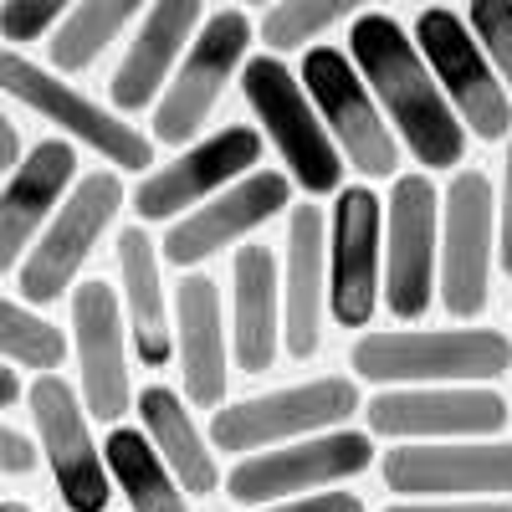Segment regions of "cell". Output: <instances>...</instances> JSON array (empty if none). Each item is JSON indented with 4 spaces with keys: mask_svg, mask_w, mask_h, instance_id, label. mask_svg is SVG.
Listing matches in <instances>:
<instances>
[{
    "mask_svg": "<svg viewBox=\"0 0 512 512\" xmlns=\"http://www.w3.org/2000/svg\"><path fill=\"white\" fill-rule=\"evenodd\" d=\"M379 477L405 502H507L512 446L507 441H410L384 451Z\"/></svg>",
    "mask_w": 512,
    "mask_h": 512,
    "instance_id": "cell-7",
    "label": "cell"
},
{
    "mask_svg": "<svg viewBox=\"0 0 512 512\" xmlns=\"http://www.w3.org/2000/svg\"><path fill=\"white\" fill-rule=\"evenodd\" d=\"M123 328H128L123 303L108 282L72 287V344H77V374H82V405L108 425H118L128 415V405H134Z\"/></svg>",
    "mask_w": 512,
    "mask_h": 512,
    "instance_id": "cell-19",
    "label": "cell"
},
{
    "mask_svg": "<svg viewBox=\"0 0 512 512\" xmlns=\"http://www.w3.org/2000/svg\"><path fill=\"white\" fill-rule=\"evenodd\" d=\"M16 400H21V379H16L6 364H0V410H11Z\"/></svg>",
    "mask_w": 512,
    "mask_h": 512,
    "instance_id": "cell-38",
    "label": "cell"
},
{
    "mask_svg": "<svg viewBox=\"0 0 512 512\" xmlns=\"http://www.w3.org/2000/svg\"><path fill=\"white\" fill-rule=\"evenodd\" d=\"M415 52L431 67L436 88L446 93L451 113L461 118V128L482 144H502L512 139V98L497 82L487 52L477 47L472 26L466 16L446 11V6H431L415 16Z\"/></svg>",
    "mask_w": 512,
    "mask_h": 512,
    "instance_id": "cell-5",
    "label": "cell"
},
{
    "mask_svg": "<svg viewBox=\"0 0 512 512\" xmlns=\"http://www.w3.org/2000/svg\"><path fill=\"white\" fill-rule=\"evenodd\" d=\"M205 21V6L200 0H159V6H149L139 16V31L134 41H128V52L113 72V113H144L149 103L164 98L169 88V77H175L180 57L190 52V41Z\"/></svg>",
    "mask_w": 512,
    "mask_h": 512,
    "instance_id": "cell-20",
    "label": "cell"
},
{
    "mask_svg": "<svg viewBox=\"0 0 512 512\" xmlns=\"http://www.w3.org/2000/svg\"><path fill=\"white\" fill-rule=\"evenodd\" d=\"M349 62L369 82V93L384 113V123L400 134V144L425 169H456L466 154V128L451 113L446 93L436 88L431 67L415 52V36L400 31L395 16L364 11L349 26Z\"/></svg>",
    "mask_w": 512,
    "mask_h": 512,
    "instance_id": "cell-1",
    "label": "cell"
},
{
    "mask_svg": "<svg viewBox=\"0 0 512 512\" xmlns=\"http://www.w3.org/2000/svg\"><path fill=\"white\" fill-rule=\"evenodd\" d=\"M384 303V200L369 185L338 190L328 216V313L364 328Z\"/></svg>",
    "mask_w": 512,
    "mask_h": 512,
    "instance_id": "cell-14",
    "label": "cell"
},
{
    "mask_svg": "<svg viewBox=\"0 0 512 512\" xmlns=\"http://www.w3.org/2000/svg\"><path fill=\"white\" fill-rule=\"evenodd\" d=\"M497 195L482 169H456L441 205V303L451 318H482L492 297Z\"/></svg>",
    "mask_w": 512,
    "mask_h": 512,
    "instance_id": "cell-12",
    "label": "cell"
},
{
    "mask_svg": "<svg viewBox=\"0 0 512 512\" xmlns=\"http://www.w3.org/2000/svg\"><path fill=\"white\" fill-rule=\"evenodd\" d=\"M359 410V384L349 374H323L308 384H287L272 395H251L210 415V446L221 451H272L323 431H344V420Z\"/></svg>",
    "mask_w": 512,
    "mask_h": 512,
    "instance_id": "cell-4",
    "label": "cell"
},
{
    "mask_svg": "<svg viewBox=\"0 0 512 512\" xmlns=\"http://www.w3.org/2000/svg\"><path fill=\"white\" fill-rule=\"evenodd\" d=\"M369 431L410 441H482L512 420L507 400L487 384H441V390H379L369 405Z\"/></svg>",
    "mask_w": 512,
    "mask_h": 512,
    "instance_id": "cell-17",
    "label": "cell"
},
{
    "mask_svg": "<svg viewBox=\"0 0 512 512\" xmlns=\"http://www.w3.org/2000/svg\"><path fill=\"white\" fill-rule=\"evenodd\" d=\"M282 349V272L267 246H236L231 262V354L241 374H267Z\"/></svg>",
    "mask_w": 512,
    "mask_h": 512,
    "instance_id": "cell-24",
    "label": "cell"
},
{
    "mask_svg": "<svg viewBox=\"0 0 512 512\" xmlns=\"http://www.w3.org/2000/svg\"><path fill=\"white\" fill-rule=\"evenodd\" d=\"M349 21V6H323V0H282L262 16V41L272 52H303L308 41Z\"/></svg>",
    "mask_w": 512,
    "mask_h": 512,
    "instance_id": "cell-30",
    "label": "cell"
},
{
    "mask_svg": "<svg viewBox=\"0 0 512 512\" xmlns=\"http://www.w3.org/2000/svg\"><path fill=\"white\" fill-rule=\"evenodd\" d=\"M256 512H364V502L354 492H313V497H292V502H272Z\"/></svg>",
    "mask_w": 512,
    "mask_h": 512,
    "instance_id": "cell-33",
    "label": "cell"
},
{
    "mask_svg": "<svg viewBox=\"0 0 512 512\" xmlns=\"http://www.w3.org/2000/svg\"><path fill=\"white\" fill-rule=\"evenodd\" d=\"M384 512H512V502H395Z\"/></svg>",
    "mask_w": 512,
    "mask_h": 512,
    "instance_id": "cell-36",
    "label": "cell"
},
{
    "mask_svg": "<svg viewBox=\"0 0 512 512\" xmlns=\"http://www.w3.org/2000/svg\"><path fill=\"white\" fill-rule=\"evenodd\" d=\"M497 256H502V272L512 277V149H507V169H502V200H497Z\"/></svg>",
    "mask_w": 512,
    "mask_h": 512,
    "instance_id": "cell-35",
    "label": "cell"
},
{
    "mask_svg": "<svg viewBox=\"0 0 512 512\" xmlns=\"http://www.w3.org/2000/svg\"><path fill=\"white\" fill-rule=\"evenodd\" d=\"M26 405L62 502L72 512H108V461L88 431V405L72 395V384L62 374H36Z\"/></svg>",
    "mask_w": 512,
    "mask_h": 512,
    "instance_id": "cell-16",
    "label": "cell"
},
{
    "mask_svg": "<svg viewBox=\"0 0 512 512\" xmlns=\"http://www.w3.org/2000/svg\"><path fill=\"white\" fill-rule=\"evenodd\" d=\"M328 308V221L318 205H292L287 216V267H282V344L297 364L323 349Z\"/></svg>",
    "mask_w": 512,
    "mask_h": 512,
    "instance_id": "cell-21",
    "label": "cell"
},
{
    "mask_svg": "<svg viewBox=\"0 0 512 512\" xmlns=\"http://www.w3.org/2000/svg\"><path fill=\"white\" fill-rule=\"evenodd\" d=\"M256 164H262V128L231 123L221 134L190 144L175 164L149 169L134 190V210H139V221H180L205 200L226 195L236 180L256 175Z\"/></svg>",
    "mask_w": 512,
    "mask_h": 512,
    "instance_id": "cell-13",
    "label": "cell"
},
{
    "mask_svg": "<svg viewBox=\"0 0 512 512\" xmlns=\"http://www.w3.org/2000/svg\"><path fill=\"white\" fill-rule=\"evenodd\" d=\"M349 364L379 390L487 384L512 369V338L497 328H390L364 333Z\"/></svg>",
    "mask_w": 512,
    "mask_h": 512,
    "instance_id": "cell-2",
    "label": "cell"
},
{
    "mask_svg": "<svg viewBox=\"0 0 512 512\" xmlns=\"http://www.w3.org/2000/svg\"><path fill=\"white\" fill-rule=\"evenodd\" d=\"M292 205V180L282 175V169H256V175L236 180L226 195L205 200L200 210H190V216H180L175 226H169V236L159 241V256L169 267H200L210 262L216 251L246 241L256 226H267L272 216H282V210Z\"/></svg>",
    "mask_w": 512,
    "mask_h": 512,
    "instance_id": "cell-18",
    "label": "cell"
},
{
    "mask_svg": "<svg viewBox=\"0 0 512 512\" xmlns=\"http://www.w3.org/2000/svg\"><path fill=\"white\" fill-rule=\"evenodd\" d=\"M0 359L36 369V374H52L67 359V338L47 318H36L21 303H11V297H0Z\"/></svg>",
    "mask_w": 512,
    "mask_h": 512,
    "instance_id": "cell-29",
    "label": "cell"
},
{
    "mask_svg": "<svg viewBox=\"0 0 512 512\" xmlns=\"http://www.w3.org/2000/svg\"><path fill=\"white\" fill-rule=\"evenodd\" d=\"M123 210V180L118 169H93L72 185V195L62 200V210L52 216V226L36 236V246L21 262V297L36 308L62 303V292L77 282L82 262L93 256L98 236L113 226V216Z\"/></svg>",
    "mask_w": 512,
    "mask_h": 512,
    "instance_id": "cell-11",
    "label": "cell"
},
{
    "mask_svg": "<svg viewBox=\"0 0 512 512\" xmlns=\"http://www.w3.org/2000/svg\"><path fill=\"white\" fill-rule=\"evenodd\" d=\"M21 164V134H16V123L0 113V169H16Z\"/></svg>",
    "mask_w": 512,
    "mask_h": 512,
    "instance_id": "cell-37",
    "label": "cell"
},
{
    "mask_svg": "<svg viewBox=\"0 0 512 512\" xmlns=\"http://www.w3.org/2000/svg\"><path fill=\"white\" fill-rule=\"evenodd\" d=\"M134 410L144 415V436L149 446L159 451V461L169 466V477H175L185 492L195 497H210L221 487V466H216V451L210 441L195 431V420L185 410V400L175 390H164V384H149V390L134 400Z\"/></svg>",
    "mask_w": 512,
    "mask_h": 512,
    "instance_id": "cell-26",
    "label": "cell"
},
{
    "mask_svg": "<svg viewBox=\"0 0 512 512\" xmlns=\"http://www.w3.org/2000/svg\"><path fill=\"white\" fill-rule=\"evenodd\" d=\"M374 466V441L364 431H323L292 446H272L241 456L226 472V497L251 502V507H272L292 497H313L323 487H338Z\"/></svg>",
    "mask_w": 512,
    "mask_h": 512,
    "instance_id": "cell-9",
    "label": "cell"
},
{
    "mask_svg": "<svg viewBox=\"0 0 512 512\" xmlns=\"http://www.w3.org/2000/svg\"><path fill=\"white\" fill-rule=\"evenodd\" d=\"M303 93L313 98L328 139L338 144L349 169H359L364 180H390L400 169V144L395 128L384 123L369 82L349 62V52L338 47H313L303 62Z\"/></svg>",
    "mask_w": 512,
    "mask_h": 512,
    "instance_id": "cell-6",
    "label": "cell"
},
{
    "mask_svg": "<svg viewBox=\"0 0 512 512\" xmlns=\"http://www.w3.org/2000/svg\"><path fill=\"white\" fill-rule=\"evenodd\" d=\"M0 512H31L26 502H0Z\"/></svg>",
    "mask_w": 512,
    "mask_h": 512,
    "instance_id": "cell-39",
    "label": "cell"
},
{
    "mask_svg": "<svg viewBox=\"0 0 512 512\" xmlns=\"http://www.w3.org/2000/svg\"><path fill=\"white\" fill-rule=\"evenodd\" d=\"M441 200L431 175H400L384 210V303L395 318H420L441 282Z\"/></svg>",
    "mask_w": 512,
    "mask_h": 512,
    "instance_id": "cell-15",
    "label": "cell"
},
{
    "mask_svg": "<svg viewBox=\"0 0 512 512\" xmlns=\"http://www.w3.org/2000/svg\"><path fill=\"white\" fill-rule=\"evenodd\" d=\"M72 180H77V154L67 139H41L11 169L6 190H0V277L21 262V251H31L41 226H52L62 200L72 195L67 190Z\"/></svg>",
    "mask_w": 512,
    "mask_h": 512,
    "instance_id": "cell-22",
    "label": "cell"
},
{
    "mask_svg": "<svg viewBox=\"0 0 512 512\" xmlns=\"http://www.w3.org/2000/svg\"><path fill=\"white\" fill-rule=\"evenodd\" d=\"M0 93L16 98L31 113H41L47 123H57L62 134L82 139L88 149H98L113 169H139L144 175L154 164V139H144L134 123H123L113 108L93 103L88 93H77L52 67L26 62L21 52H0Z\"/></svg>",
    "mask_w": 512,
    "mask_h": 512,
    "instance_id": "cell-10",
    "label": "cell"
},
{
    "mask_svg": "<svg viewBox=\"0 0 512 512\" xmlns=\"http://www.w3.org/2000/svg\"><path fill=\"white\" fill-rule=\"evenodd\" d=\"M103 461H108V477L123 487L134 512H190L185 487L169 477V466L159 461V451L149 446L144 431L113 425L108 441H103Z\"/></svg>",
    "mask_w": 512,
    "mask_h": 512,
    "instance_id": "cell-27",
    "label": "cell"
},
{
    "mask_svg": "<svg viewBox=\"0 0 512 512\" xmlns=\"http://www.w3.org/2000/svg\"><path fill=\"white\" fill-rule=\"evenodd\" d=\"M466 26H472L477 47L487 52L497 82L512 98V0H477V6L466 11Z\"/></svg>",
    "mask_w": 512,
    "mask_h": 512,
    "instance_id": "cell-31",
    "label": "cell"
},
{
    "mask_svg": "<svg viewBox=\"0 0 512 512\" xmlns=\"http://www.w3.org/2000/svg\"><path fill=\"white\" fill-rule=\"evenodd\" d=\"M144 6L139 0H82L62 16V26L52 31L47 52H52V72L67 77V72H88L113 41L123 36L128 21H139Z\"/></svg>",
    "mask_w": 512,
    "mask_h": 512,
    "instance_id": "cell-28",
    "label": "cell"
},
{
    "mask_svg": "<svg viewBox=\"0 0 512 512\" xmlns=\"http://www.w3.org/2000/svg\"><path fill=\"white\" fill-rule=\"evenodd\" d=\"M175 359L185 374V400L200 410H216L231 384V359H226L221 287L205 272H190L175 292Z\"/></svg>",
    "mask_w": 512,
    "mask_h": 512,
    "instance_id": "cell-23",
    "label": "cell"
},
{
    "mask_svg": "<svg viewBox=\"0 0 512 512\" xmlns=\"http://www.w3.org/2000/svg\"><path fill=\"white\" fill-rule=\"evenodd\" d=\"M118 277H123V323L134 333V349L149 369H164L175 359V313L159 282V251L144 226L118 231Z\"/></svg>",
    "mask_w": 512,
    "mask_h": 512,
    "instance_id": "cell-25",
    "label": "cell"
},
{
    "mask_svg": "<svg viewBox=\"0 0 512 512\" xmlns=\"http://www.w3.org/2000/svg\"><path fill=\"white\" fill-rule=\"evenodd\" d=\"M241 93L262 123V134L287 164V180L303 185L308 195H338L344 190V154L328 139V128L303 93V77L287 72L277 57H251L241 67Z\"/></svg>",
    "mask_w": 512,
    "mask_h": 512,
    "instance_id": "cell-3",
    "label": "cell"
},
{
    "mask_svg": "<svg viewBox=\"0 0 512 512\" xmlns=\"http://www.w3.org/2000/svg\"><path fill=\"white\" fill-rule=\"evenodd\" d=\"M246 47H251V16L241 6L210 11L200 21L190 52L180 57L164 98L154 103V139L159 144H190L210 123V113H216V103L226 93V82L246 62Z\"/></svg>",
    "mask_w": 512,
    "mask_h": 512,
    "instance_id": "cell-8",
    "label": "cell"
},
{
    "mask_svg": "<svg viewBox=\"0 0 512 512\" xmlns=\"http://www.w3.org/2000/svg\"><path fill=\"white\" fill-rule=\"evenodd\" d=\"M67 6L62 0H6L0 6V36L6 41H41L62 26Z\"/></svg>",
    "mask_w": 512,
    "mask_h": 512,
    "instance_id": "cell-32",
    "label": "cell"
},
{
    "mask_svg": "<svg viewBox=\"0 0 512 512\" xmlns=\"http://www.w3.org/2000/svg\"><path fill=\"white\" fill-rule=\"evenodd\" d=\"M31 466H36V446L0 420V472H6V477H26Z\"/></svg>",
    "mask_w": 512,
    "mask_h": 512,
    "instance_id": "cell-34",
    "label": "cell"
}]
</instances>
